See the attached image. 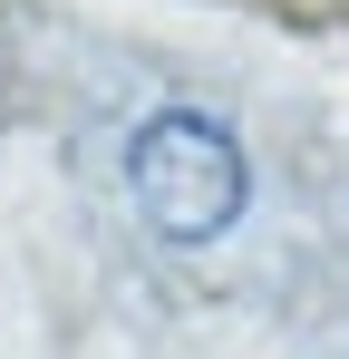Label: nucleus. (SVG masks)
<instances>
[{
    "instance_id": "f257e3e1",
    "label": "nucleus",
    "mask_w": 349,
    "mask_h": 359,
    "mask_svg": "<svg viewBox=\"0 0 349 359\" xmlns=\"http://www.w3.org/2000/svg\"><path fill=\"white\" fill-rule=\"evenodd\" d=\"M126 194L146 214V233L174 252H204L242 224L252 204V156L214 107H156L126 136Z\"/></svg>"
}]
</instances>
